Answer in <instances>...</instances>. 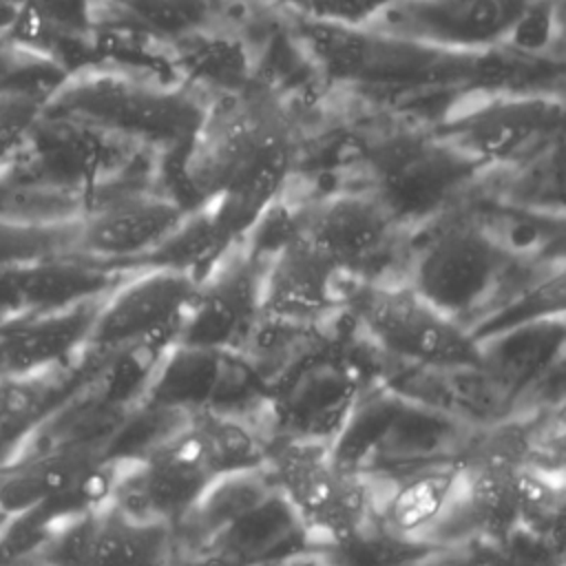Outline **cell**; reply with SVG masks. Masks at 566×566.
Masks as SVG:
<instances>
[{
  "label": "cell",
  "mask_w": 566,
  "mask_h": 566,
  "mask_svg": "<svg viewBox=\"0 0 566 566\" xmlns=\"http://www.w3.org/2000/svg\"><path fill=\"white\" fill-rule=\"evenodd\" d=\"M469 161L436 135L385 144L374 157L376 197L398 221L438 208L473 170Z\"/></svg>",
  "instance_id": "11"
},
{
  "label": "cell",
  "mask_w": 566,
  "mask_h": 566,
  "mask_svg": "<svg viewBox=\"0 0 566 566\" xmlns=\"http://www.w3.org/2000/svg\"><path fill=\"white\" fill-rule=\"evenodd\" d=\"M44 551L53 566H157L166 544V524L142 520L104 502L62 520Z\"/></svg>",
  "instance_id": "10"
},
{
  "label": "cell",
  "mask_w": 566,
  "mask_h": 566,
  "mask_svg": "<svg viewBox=\"0 0 566 566\" xmlns=\"http://www.w3.org/2000/svg\"><path fill=\"white\" fill-rule=\"evenodd\" d=\"M562 122V102L546 93H495L458 104L436 137L473 164L520 155Z\"/></svg>",
  "instance_id": "8"
},
{
  "label": "cell",
  "mask_w": 566,
  "mask_h": 566,
  "mask_svg": "<svg viewBox=\"0 0 566 566\" xmlns=\"http://www.w3.org/2000/svg\"><path fill=\"white\" fill-rule=\"evenodd\" d=\"M270 462L276 486L310 535L345 542L358 533L369 506L367 486L323 442H283Z\"/></svg>",
  "instance_id": "5"
},
{
  "label": "cell",
  "mask_w": 566,
  "mask_h": 566,
  "mask_svg": "<svg viewBox=\"0 0 566 566\" xmlns=\"http://www.w3.org/2000/svg\"><path fill=\"white\" fill-rule=\"evenodd\" d=\"M27 566H53V564H46V562H35V564H27Z\"/></svg>",
  "instance_id": "22"
},
{
  "label": "cell",
  "mask_w": 566,
  "mask_h": 566,
  "mask_svg": "<svg viewBox=\"0 0 566 566\" xmlns=\"http://www.w3.org/2000/svg\"><path fill=\"white\" fill-rule=\"evenodd\" d=\"M133 2H135V0H97V4H106L108 9H115V11H119L122 15L133 7Z\"/></svg>",
  "instance_id": "21"
},
{
  "label": "cell",
  "mask_w": 566,
  "mask_h": 566,
  "mask_svg": "<svg viewBox=\"0 0 566 566\" xmlns=\"http://www.w3.org/2000/svg\"><path fill=\"white\" fill-rule=\"evenodd\" d=\"M73 234L75 221L0 214V272L62 259L73 250Z\"/></svg>",
  "instance_id": "19"
},
{
  "label": "cell",
  "mask_w": 566,
  "mask_h": 566,
  "mask_svg": "<svg viewBox=\"0 0 566 566\" xmlns=\"http://www.w3.org/2000/svg\"><path fill=\"white\" fill-rule=\"evenodd\" d=\"M188 210L159 195H126L95 206L75 221L73 250L93 259H133L161 245Z\"/></svg>",
  "instance_id": "13"
},
{
  "label": "cell",
  "mask_w": 566,
  "mask_h": 566,
  "mask_svg": "<svg viewBox=\"0 0 566 566\" xmlns=\"http://www.w3.org/2000/svg\"><path fill=\"white\" fill-rule=\"evenodd\" d=\"M562 482L526 462L515 482V520H524L535 528L551 533V526H557L562 520Z\"/></svg>",
  "instance_id": "20"
},
{
  "label": "cell",
  "mask_w": 566,
  "mask_h": 566,
  "mask_svg": "<svg viewBox=\"0 0 566 566\" xmlns=\"http://www.w3.org/2000/svg\"><path fill=\"white\" fill-rule=\"evenodd\" d=\"M502 259L497 243L482 230L455 226L433 239L420 254L411 285L433 305L455 316L489 292Z\"/></svg>",
  "instance_id": "12"
},
{
  "label": "cell",
  "mask_w": 566,
  "mask_h": 566,
  "mask_svg": "<svg viewBox=\"0 0 566 566\" xmlns=\"http://www.w3.org/2000/svg\"><path fill=\"white\" fill-rule=\"evenodd\" d=\"M537 11V0H389L371 29L436 49L486 55L517 38Z\"/></svg>",
  "instance_id": "6"
},
{
  "label": "cell",
  "mask_w": 566,
  "mask_h": 566,
  "mask_svg": "<svg viewBox=\"0 0 566 566\" xmlns=\"http://www.w3.org/2000/svg\"><path fill=\"white\" fill-rule=\"evenodd\" d=\"M172 51L195 82H203L228 95L241 93L248 82L250 64L243 46L228 33L208 29V24L175 38Z\"/></svg>",
  "instance_id": "17"
},
{
  "label": "cell",
  "mask_w": 566,
  "mask_h": 566,
  "mask_svg": "<svg viewBox=\"0 0 566 566\" xmlns=\"http://www.w3.org/2000/svg\"><path fill=\"white\" fill-rule=\"evenodd\" d=\"M195 276L164 265H150L102 296L88 334L97 349H119L159 336L177 334L190 305Z\"/></svg>",
  "instance_id": "9"
},
{
  "label": "cell",
  "mask_w": 566,
  "mask_h": 566,
  "mask_svg": "<svg viewBox=\"0 0 566 566\" xmlns=\"http://www.w3.org/2000/svg\"><path fill=\"white\" fill-rule=\"evenodd\" d=\"M345 303L365 332L389 354L429 367H473L482 354L460 321L409 285L356 283Z\"/></svg>",
  "instance_id": "4"
},
{
  "label": "cell",
  "mask_w": 566,
  "mask_h": 566,
  "mask_svg": "<svg viewBox=\"0 0 566 566\" xmlns=\"http://www.w3.org/2000/svg\"><path fill=\"white\" fill-rule=\"evenodd\" d=\"M394 226L387 206L376 195L363 192L332 195L292 219V230L340 270L378 254Z\"/></svg>",
  "instance_id": "15"
},
{
  "label": "cell",
  "mask_w": 566,
  "mask_h": 566,
  "mask_svg": "<svg viewBox=\"0 0 566 566\" xmlns=\"http://www.w3.org/2000/svg\"><path fill=\"white\" fill-rule=\"evenodd\" d=\"M263 460L256 433L241 420L201 413L130 460L115 502L144 520L168 524L184 515L221 478L254 469Z\"/></svg>",
  "instance_id": "1"
},
{
  "label": "cell",
  "mask_w": 566,
  "mask_h": 566,
  "mask_svg": "<svg viewBox=\"0 0 566 566\" xmlns=\"http://www.w3.org/2000/svg\"><path fill=\"white\" fill-rule=\"evenodd\" d=\"M345 270L303 241L290 223L287 237L263 259L261 312L301 321L318 316L345 301Z\"/></svg>",
  "instance_id": "14"
},
{
  "label": "cell",
  "mask_w": 566,
  "mask_h": 566,
  "mask_svg": "<svg viewBox=\"0 0 566 566\" xmlns=\"http://www.w3.org/2000/svg\"><path fill=\"white\" fill-rule=\"evenodd\" d=\"M296 35L314 64L338 84L424 88L471 80L484 55L453 53L367 24H340L296 13Z\"/></svg>",
  "instance_id": "3"
},
{
  "label": "cell",
  "mask_w": 566,
  "mask_h": 566,
  "mask_svg": "<svg viewBox=\"0 0 566 566\" xmlns=\"http://www.w3.org/2000/svg\"><path fill=\"white\" fill-rule=\"evenodd\" d=\"M102 296L40 310L35 316L2 329L0 376H31L64 363L75 349L88 345Z\"/></svg>",
  "instance_id": "16"
},
{
  "label": "cell",
  "mask_w": 566,
  "mask_h": 566,
  "mask_svg": "<svg viewBox=\"0 0 566 566\" xmlns=\"http://www.w3.org/2000/svg\"><path fill=\"white\" fill-rule=\"evenodd\" d=\"M263 256L252 241L230 243L197 276L190 305L175 340L188 349H219L232 345L261 312Z\"/></svg>",
  "instance_id": "7"
},
{
  "label": "cell",
  "mask_w": 566,
  "mask_h": 566,
  "mask_svg": "<svg viewBox=\"0 0 566 566\" xmlns=\"http://www.w3.org/2000/svg\"><path fill=\"white\" fill-rule=\"evenodd\" d=\"M42 113L106 137L177 146L192 142L208 106L188 88L124 69L84 66L53 86Z\"/></svg>",
  "instance_id": "2"
},
{
  "label": "cell",
  "mask_w": 566,
  "mask_h": 566,
  "mask_svg": "<svg viewBox=\"0 0 566 566\" xmlns=\"http://www.w3.org/2000/svg\"><path fill=\"white\" fill-rule=\"evenodd\" d=\"M212 2H214V0H212Z\"/></svg>",
  "instance_id": "23"
},
{
  "label": "cell",
  "mask_w": 566,
  "mask_h": 566,
  "mask_svg": "<svg viewBox=\"0 0 566 566\" xmlns=\"http://www.w3.org/2000/svg\"><path fill=\"white\" fill-rule=\"evenodd\" d=\"M460 489L458 467H438L422 471L396 489L387 502V522L405 533H422L438 526L447 513L455 511Z\"/></svg>",
  "instance_id": "18"
}]
</instances>
